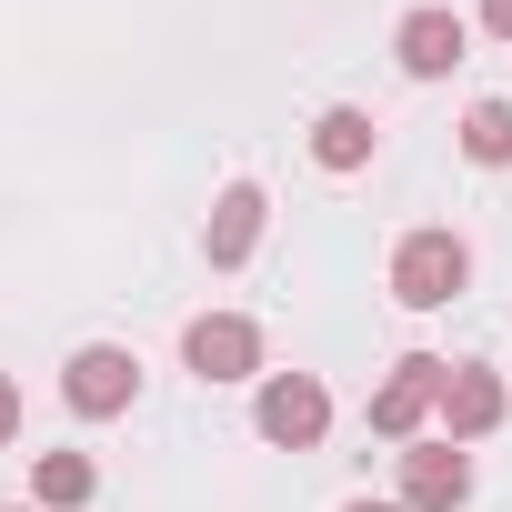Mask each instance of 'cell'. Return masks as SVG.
Masks as SVG:
<instances>
[{
	"label": "cell",
	"instance_id": "1",
	"mask_svg": "<svg viewBox=\"0 0 512 512\" xmlns=\"http://www.w3.org/2000/svg\"><path fill=\"white\" fill-rule=\"evenodd\" d=\"M462 292H472V241L452 221H422L392 241V302L402 312H452Z\"/></svg>",
	"mask_w": 512,
	"mask_h": 512
},
{
	"label": "cell",
	"instance_id": "2",
	"mask_svg": "<svg viewBox=\"0 0 512 512\" xmlns=\"http://www.w3.org/2000/svg\"><path fill=\"white\" fill-rule=\"evenodd\" d=\"M181 372H191L201 392L262 382V372H272V342H262V322H251V312H191V322H181Z\"/></svg>",
	"mask_w": 512,
	"mask_h": 512
},
{
	"label": "cell",
	"instance_id": "3",
	"mask_svg": "<svg viewBox=\"0 0 512 512\" xmlns=\"http://www.w3.org/2000/svg\"><path fill=\"white\" fill-rule=\"evenodd\" d=\"M251 432L272 452H322L332 442V382L322 372H262L251 382Z\"/></svg>",
	"mask_w": 512,
	"mask_h": 512
},
{
	"label": "cell",
	"instance_id": "4",
	"mask_svg": "<svg viewBox=\"0 0 512 512\" xmlns=\"http://www.w3.org/2000/svg\"><path fill=\"white\" fill-rule=\"evenodd\" d=\"M442 372H452L442 352H402V362L372 382V402H362L372 442H392V452H402V442H422V432H432V412H442Z\"/></svg>",
	"mask_w": 512,
	"mask_h": 512
},
{
	"label": "cell",
	"instance_id": "5",
	"mask_svg": "<svg viewBox=\"0 0 512 512\" xmlns=\"http://www.w3.org/2000/svg\"><path fill=\"white\" fill-rule=\"evenodd\" d=\"M61 402H71V422H121L141 402V352L131 342H81L61 362Z\"/></svg>",
	"mask_w": 512,
	"mask_h": 512
},
{
	"label": "cell",
	"instance_id": "6",
	"mask_svg": "<svg viewBox=\"0 0 512 512\" xmlns=\"http://www.w3.org/2000/svg\"><path fill=\"white\" fill-rule=\"evenodd\" d=\"M392 502H402V512H462V502H472V452L442 442V432L402 442V452H392Z\"/></svg>",
	"mask_w": 512,
	"mask_h": 512
},
{
	"label": "cell",
	"instance_id": "7",
	"mask_svg": "<svg viewBox=\"0 0 512 512\" xmlns=\"http://www.w3.org/2000/svg\"><path fill=\"white\" fill-rule=\"evenodd\" d=\"M392 61H402V81H452L472 61V21L452 11V0H412V11L392 21Z\"/></svg>",
	"mask_w": 512,
	"mask_h": 512
},
{
	"label": "cell",
	"instance_id": "8",
	"mask_svg": "<svg viewBox=\"0 0 512 512\" xmlns=\"http://www.w3.org/2000/svg\"><path fill=\"white\" fill-rule=\"evenodd\" d=\"M502 422H512V372H492V362H452V372H442V412H432V432L472 452V442H492Z\"/></svg>",
	"mask_w": 512,
	"mask_h": 512
},
{
	"label": "cell",
	"instance_id": "9",
	"mask_svg": "<svg viewBox=\"0 0 512 512\" xmlns=\"http://www.w3.org/2000/svg\"><path fill=\"white\" fill-rule=\"evenodd\" d=\"M262 231H272V191L262 181H221L211 191V221H201V262L211 272H241L251 251H262Z\"/></svg>",
	"mask_w": 512,
	"mask_h": 512
},
{
	"label": "cell",
	"instance_id": "10",
	"mask_svg": "<svg viewBox=\"0 0 512 512\" xmlns=\"http://www.w3.org/2000/svg\"><path fill=\"white\" fill-rule=\"evenodd\" d=\"M372 151H382V121H372L362 101H332V111H312V171L352 181V171H372Z\"/></svg>",
	"mask_w": 512,
	"mask_h": 512
},
{
	"label": "cell",
	"instance_id": "11",
	"mask_svg": "<svg viewBox=\"0 0 512 512\" xmlns=\"http://www.w3.org/2000/svg\"><path fill=\"white\" fill-rule=\"evenodd\" d=\"M31 502H41V512H91V502H101V462L71 452V442L31 452Z\"/></svg>",
	"mask_w": 512,
	"mask_h": 512
},
{
	"label": "cell",
	"instance_id": "12",
	"mask_svg": "<svg viewBox=\"0 0 512 512\" xmlns=\"http://www.w3.org/2000/svg\"><path fill=\"white\" fill-rule=\"evenodd\" d=\"M452 141H462V161H472V171H512V101H472Z\"/></svg>",
	"mask_w": 512,
	"mask_h": 512
},
{
	"label": "cell",
	"instance_id": "13",
	"mask_svg": "<svg viewBox=\"0 0 512 512\" xmlns=\"http://www.w3.org/2000/svg\"><path fill=\"white\" fill-rule=\"evenodd\" d=\"M21 422H31V402H21V382L0 372V442H21Z\"/></svg>",
	"mask_w": 512,
	"mask_h": 512
},
{
	"label": "cell",
	"instance_id": "14",
	"mask_svg": "<svg viewBox=\"0 0 512 512\" xmlns=\"http://www.w3.org/2000/svg\"><path fill=\"white\" fill-rule=\"evenodd\" d=\"M472 21H482L492 41H512V0H482V11H472Z\"/></svg>",
	"mask_w": 512,
	"mask_h": 512
},
{
	"label": "cell",
	"instance_id": "15",
	"mask_svg": "<svg viewBox=\"0 0 512 512\" xmlns=\"http://www.w3.org/2000/svg\"><path fill=\"white\" fill-rule=\"evenodd\" d=\"M342 512H402V502H372V492H352V502H342Z\"/></svg>",
	"mask_w": 512,
	"mask_h": 512
},
{
	"label": "cell",
	"instance_id": "16",
	"mask_svg": "<svg viewBox=\"0 0 512 512\" xmlns=\"http://www.w3.org/2000/svg\"><path fill=\"white\" fill-rule=\"evenodd\" d=\"M0 512H41V502H0Z\"/></svg>",
	"mask_w": 512,
	"mask_h": 512
}]
</instances>
